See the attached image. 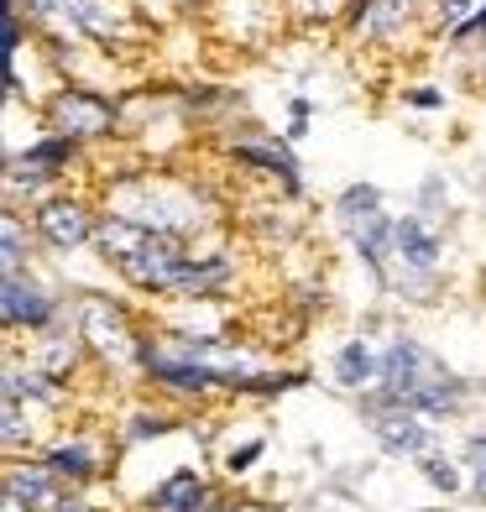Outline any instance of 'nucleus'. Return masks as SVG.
I'll return each mask as SVG.
<instances>
[{"instance_id": "f257e3e1", "label": "nucleus", "mask_w": 486, "mask_h": 512, "mask_svg": "<svg viewBox=\"0 0 486 512\" xmlns=\"http://www.w3.org/2000/svg\"><path fill=\"white\" fill-rule=\"evenodd\" d=\"M372 398L387 408H408L424 418H445L471 398V382L439 361L424 340L413 335H392L382 351V382L372 387Z\"/></svg>"}, {"instance_id": "f03ea898", "label": "nucleus", "mask_w": 486, "mask_h": 512, "mask_svg": "<svg viewBox=\"0 0 486 512\" xmlns=\"http://www.w3.org/2000/svg\"><path fill=\"white\" fill-rule=\"evenodd\" d=\"M110 215H126V220H142L147 230H162V236H199V215H204V199L189 183H168V178H152V173H131L115 183L110 194Z\"/></svg>"}, {"instance_id": "7ed1b4c3", "label": "nucleus", "mask_w": 486, "mask_h": 512, "mask_svg": "<svg viewBox=\"0 0 486 512\" xmlns=\"http://www.w3.org/2000/svg\"><path fill=\"white\" fill-rule=\"evenodd\" d=\"M335 225H340L345 246L361 256V267L372 272V283L387 293V277H392V225H398V215H387L377 183H345V189L335 194Z\"/></svg>"}, {"instance_id": "20e7f679", "label": "nucleus", "mask_w": 486, "mask_h": 512, "mask_svg": "<svg viewBox=\"0 0 486 512\" xmlns=\"http://www.w3.org/2000/svg\"><path fill=\"white\" fill-rule=\"evenodd\" d=\"M439 267H445V236L429 225V215H398V225H392L387 293H403L424 304V298L439 293Z\"/></svg>"}, {"instance_id": "39448f33", "label": "nucleus", "mask_w": 486, "mask_h": 512, "mask_svg": "<svg viewBox=\"0 0 486 512\" xmlns=\"http://www.w3.org/2000/svg\"><path fill=\"white\" fill-rule=\"evenodd\" d=\"M74 162H79V142L63 131H48V136H37V142H27L21 152H11L6 157V209H16L21 194L32 204H42V189H58Z\"/></svg>"}, {"instance_id": "423d86ee", "label": "nucleus", "mask_w": 486, "mask_h": 512, "mask_svg": "<svg viewBox=\"0 0 486 512\" xmlns=\"http://www.w3.org/2000/svg\"><path fill=\"white\" fill-rule=\"evenodd\" d=\"M115 105L110 95H100V89H84V84H58L48 105H42V115H48V131H63L74 136V142H100V136L115 131Z\"/></svg>"}, {"instance_id": "0eeeda50", "label": "nucleus", "mask_w": 486, "mask_h": 512, "mask_svg": "<svg viewBox=\"0 0 486 512\" xmlns=\"http://www.w3.org/2000/svg\"><path fill=\"white\" fill-rule=\"evenodd\" d=\"M32 230H37V241L48 246V251H63L68 256V251H79V246H95L100 215L79 194H48V199L32 209Z\"/></svg>"}, {"instance_id": "6e6552de", "label": "nucleus", "mask_w": 486, "mask_h": 512, "mask_svg": "<svg viewBox=\"0 0 486 512\" xmlns=\"http://www.w3.org/2000/svg\"><path fill=\"white\" fill-rule=\"evenodd\" d=\"M0 319H6V330H27V335H42L53 330V324L63 319V298L37 283L32 267L27 272H6V283H0Z\"/></svg>"}, {"instance_id": "1a4fd4ad", "label": "nucleus", "mask_w": 486, "mask_h": 512, "mask_svg": "<svg viewBox=\"0 0 486 512\" xmlns=\"http://www.w3.org/2000/svg\"><path fill=\"white\" fill-rule=\"evenodd\" d=\"M79 335L89 351H100V356H115V361H136V324L126 314V304H115V298H100V293H89L84 304H79Z\"/></svg>"}, {"instance_id": "9d476101", "label": "nucleus", "mask_w": 486, "mask_h": 512, "mask_svg": "<svg viewBox=\"0 0 486 512\" xmlns=\"http://www.w3.org/2000/svg\"><path fill=\"white\" fill-rule=\"evenodd\" d=\"M189 251L194 246L183 236H162V230H152L147 246L136 256H126V262H115V272H121V283L136 288V293H173V272H178V262Z\"/></svg>"}, {"instance_id": "9b49d317", "label": "nucleus", "mask_w": 486, "mask_h": 512, "mask_svg": "<svg viewBox=\"0 0 486 512\" xmlns=\"http://www.w3.org/2000/svg\"><path fill=\"white\" fill-rule=\"evenodd\" d=\"M230 283H236V256L225 251H189L173 272V293L189 298V304H210Z\"/></svg>"}, {"instance_id": "f8f14e48", "label": "nucleus", "mask_w": 486, "mask_h": 512, "mask_svg": "<svg viewBox=\"0 0 486 512\" xmlns=\"http://www.w3.org/2000/svg\"><path fill=\"white\" fill-rule=\"evenodd\" d=\"M142 512H225V507H220V492L194 471V465H178L173 476H162L147 492Z\"/></svg>"}, {"instance_id": "ddd939ff", "label": "nucleus", "mask_w": 486, "mask_h": 512, "mask_svg": "<svg viewBox=\"0 0 486 512\" xmlns=\"http://www.w3.org/2000/svg\"><path fill=\"white\" fill-rule=\"evenodd\" d=\"M68 486L48 471V460H11L6 465V502L21 512H53Z\"/></svg>"}, {"instance_id": "4468645a", "label": "nucleus", "mask_w": 486, "mask_h": 512, "mask_svg": "<svg viewBox=\"0 0 486 512\" xmlns=\"http://www.w3.org/2000/svg\"><path fill=\"white\" fill-rule=\"evenodd\" d=\"M377 382H382V351L366 335L345 340L335 351V387L351 392V398H361V392H372Z\"/></svg>"}, {"instance_id": "2eb2a0df", "label": "nucleus", "mask_w": 486, "mask_h": 512, "mask_svg": "<svg viewBox=\"0 0 486 512\" xmlns=\"http://www.w3.org/2000/svg\"><path fill=\"white\" fill-rule=\"evenodd\" d=\"M42 460H48V471L68 486V492H74V486H84V481H95V476L105 471V455H100L95 445H89L84 434L58 439V445H53L48 455H42Z\"/></svg>"}, {"instance_id": "dca6fc26", "label": "nucleus", "mask_w": 486, "mask_h": 512, "mask_svg": "<svg viewBox=\"0 0 486 512\" xmlns=\"http://www.w3.org/2000/svg\"><path fill=\"white\" fill-rule=\"evenodd\" d=\"M230 157L246 162V168H262L267 178H277L288 194H298L304 183H298V157L283 147V142H230Z\"/></svg>"}, {"instance_id": "f3484780", "label": "nucleus", "mask_w": 486, "mask_h": 512, "mask_svg": "<svg viewBox=\"0 0 486 512\" xmlns=\"http://www.w3.org/2000/svg\"><path fill=\"white\" fill-rule=\"evenodd\" d=\"M32 236H37V230H27L16 209H6V220H0V262H6V272H27Z\"/></svg>"}, {"instance_id": "a211bd4d", "label": "nucleus", "mask_w": 486, "mask_h": 512, "mask_svg": "<svg viewBox=\"0 0 486 512\" xmlns=\"http://www.w3.org/2000/svg\"><path fill=\"white\" fill-rule=\"evenodd\" d=\"M178 429V418L173 413H162V408H136L126 424H121V445H142V439H162V434H173Z\"/></svg>"}, {"instance_id": "6ab92c4d", "label": "nucleus", "mask_w": 486, "mask_h": 512, "mask_svg": "<svg viewBox=\"0 0 486 512\" xmlns=\"http://www.w3.org/2000/svg\"><path fill=\"white\" fill-rule=\"evenodd\" d=\"M419 476L434 486V492H445V497H460V492H466V465L445 460L439 450H429V455L419 460Z\"/></svg>"}, {"instance_id": "aec40b11", "label": "nucleus", "mask_w": 486, "mask_h": 512, "mask_svg": "<svg viewBox=\"0 0 486 512\" xmlns=\"http://www.w3.org/2000/svg\"><path fill=\"white\" fill-rule=\"evenodd\" d=\"M304 382H309L304 371H251V377L236 387V398H277V392H293Z\"/></svg>"}, {"instance_id": "412c9836", "label": "nucleus", "mask_w": 486, "mask_h": 512, "mask_svg": "<svg viewBox=\"0 0 486 512\" xmlns=\"http://www.w3.org/2000/svg\"><path fill=\"white\" fill-rule=\"evenodd\" d=\"M32 450V424H27V408H21V392L6 387V455Z\"/></svg>"}, {"instance_id": "4be33fe9", "label": "nucleus", "mask_w": 486, "mask_h": 512, "mask_svg": "<svg viewBox=\"0 0 486 512\" xmlns=\"http://www.w3.org/2000/svg\"><path fill=\"white\" fill-rule=\"evenodd\" d=\"M460 465H466V476H471V497L486 502V434H466V445H460Z\"/></svg>"}, {"instance_id": "5701e85b", "label": "nucleus", "mask_w": 486, "mask_h": 512, "mask_svg": "<svg viewBox=\"0 0 486 512\" xmlns=\"http://www.w3.org/2000/svg\"><path fill=\"white\" fill-rule=\"evenodd\" d=\"M262 455H267V439H262V434L246 439V445H236V450H225V476H246Z\"/></svg>"}, {"instance_id": "b1692460", "label": "nucleus", "mask_w": 486, "mask_h": 512, "mask_svg": "<svg viewBox=\"0 0 486 512\" xmlns=\"http://www.w3.org/2000/svg\"><path fill=\"white\" fill-rule=\"evenodd\" d=\"M450 204V189H445V173H429L419 183V215H445Z\"/></svg>"}, {"instance_id": "393cba45", "label": "nucleus", "mask_w": 486, "mask_h": 512, "mask_svg": "<svg viewBox=\"0 0 486 512\" xmlns=\"http://www.w3.org/2000/svg\"><path fill=\"white\" fill-rule=\"evenodd\" d=\"M309 110H314V105H309L304 95L288 105V142H304V136H309Z\"/></svg>"}, {"instance_id": "a878e982", "label": "nucleus", "mask_w": 486, "mask_h": 512, "mask_svg": "<svg viewBox=\"0 0 486 512\" xmlns=\"http://www.w3.org/2000/svg\"><path fill=\"white\" fill-rule=\"evenodd\" d=\"M403 105H413V110H445V95H439L434 84H419V89H403Z\"/></svg>"}, {"instance_id": "bb28decb", "label": "nucleus", "mask_w": 486, "mask_h": 512, "mask_svg": "<svg viewBox=\"0 0 486 512\" xmlns=\"http://www.w3.org/2000/svg\"><path fill=\"white\" fill-rule=\"evenodd\" d=\"M53 512H100V507H95V502H89V497H79V492H63Z\"/></svg>"}, {"instance_id": "cd10ccee", "label": "nucleus", "mask_w": 486, "mask_h": 512, "mask_svg": "<svg viewBox=\"0 0 486 512\" xmlns=\"http://www.w3.org/2000/svg\"><path fill=\"white\" fill-rule=\"evenodd\" d=\"M481 74H486V42H481Z\"/></svg>"}, {"instance_id": "c85d7f7f", "label": "nucleus", "mask_w": 486, "mask_h": 512, "mask_svg": "<svg viewBox=\"0 0 486 512\" xmlns=\"http://www.w3.org/2000/svg\"><path fill=\"white\" fill-rule=\"evenodd\" d=\"M424 512H445V507H424Z\"/></svg>"}]
</instances>
